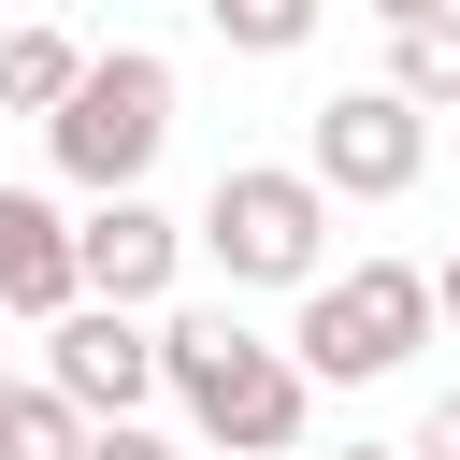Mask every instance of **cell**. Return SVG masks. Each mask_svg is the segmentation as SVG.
I'll use <instances>...</instances> for the list:
<instances>
[{"label": "cell", "instance_id": "15", "mask_svg": "<svg viewBox=\"0 0 460 460\" xmlns=\"http://www.w3.org/2000/svg\"><path fill=\"white\" fill-rule=\"evenodd\" d=\"M431 316H446V331H460V244H446V259H431Z\"/></svg>", "mask_w": 460, "mask_h": 460}, {"label": "cell", "instance_id": "6", "mask_svg": "<svg viewBox=\"0 0 460 460\" xmlns=\"http://www.w3.org/2000/svg\"><path fill=\"white\" fill-rule=\"evenodd\" d=\"M72 259H86V302L158 316V302L187 288V216H158L144 187H115V201H86V216H72Z\"/></svg>", "mask_w": 460, "mask_h": 460}, {"label": "cell", "instance_id": "11", "mask_svg": "<svg viewBox=\"0 0 460 460\" xmlns=\"http://www.w3.org/2000/svg\"><path fill=\"white\" fill-rule=\"evenodd\" d=\"M388 86H402L417 115H460V0L417 14V29H388Z\"/></svg>", "mask_w": 460, "mask_h": 460}, {"label": "cell", "instance_id": "3", "mask_svg": "<svg viewBox=\"0 0 460 460\" xmlns=\"http://www.w3.org/2000/svg\"><path fill=\"white\" fill-rule=\"evenodd\" d=\"M158 144H172V58H158V43H101V58L72 72V101L43 115V158H58L86 201L144 187Z\"/></svg>", "mask_w": 460, "mask_h": 460}, {"label": "cell", "instance_id": "1", "mask_svg": "<svg viewBox=\"0 0 460 460\" xmlns=\"http://www.w3.org/2000/svg\"><path fill=\"white\" fill-rule=\"evenodd\" d=\"M158 388L187 402V431L216 460H288L316 417V374L288 345H259L244 316H158Z\"/></svg>", "mask_w": 460, "mask_h": 460}, {"label": "cell", "instance_id": "10", "mask_svg": "<svg viewBox=\"0 0 460 460\" xmlns=\"http://www.w3.org/2000/svg\"><path fill=\"white\" fill-rule=\"evenodd\" d=\"M86 431H101V417H86L72 388H43V374L0 388V460H86Z\"/></svg>", "mask_w": 460, "mask_h": 460}, {"label": "cell", "instance_id": "12", "mask_svg": "<svg viewBox=\"0 0 460 460\" xmlns=\"http://www.w3.org/2000/svg\"><path fill=\"white\" fill-rule=\"evenodd\" d=\"M316 14H331V0H201V29H216L230 58H288V43H316Z\"/></svg>", "mask_w": 460, "mask_h": 460}, {"label": "cell", "instance_id": "2", "mask_svg": "<svg viewBox=\"0 0 460 460\" xmlns=\"http://www.w3.org/2000/svg\"><path fill=\"white\" fill-rule=\"evenodd\" d=\"M187 244L230 273V288H316L331 273V187L302 158H230L187 216Z\"/></svg>", "mask_w": 460, "mask_h": 460}, {"label": "cell", "instance_id": "9", "mask_svg": "<svg viewBox=\"0 0 460 460\" xmlns=\"http://www.w3.org/2000/svg\"><path fill=\"white\" fill-rule=\"evenodd\" d=\"M72 72H86V43H72V29H43V14H14V29H0V115H58V101H72Z\"/></svg>", "mask_w": 460, "mask_h": 460}, {"label": "cell", "instance_id": "14", "mask_svg": "<svg viewBox=\"0 0 460 460\" xmlns=\"http://www.w3.org/2000/svg\"><path fill=\"white\" fill-rule=\"evenodd\" d=\"M402 460H460V388H446V402L417 417V446H402Z\"/></svg>", "mask_w": 460, "mask_h": 460}, {"label": "cell", "instance_id": "19", "mask_svg": "<svg viewBox=\"0 0 460 460\" xmlns=\"http://www.w3.org/2000/svg\"><path fill=\"white\" fill-rule=\"evenodd\" d=\"M14 14H29V0H14Z\"/></svg>", "mask_w": 460, "mask_h": 460}, {"label": "cell", "instance_id": "8", "mask_svg": "<svg viewBox=\"0 0 460 460\" xmlns=\"http://www.w3.org/2000/svg\"><path fill=\"white\" fill-rule=\"evenodd\" d=\"M72 302H86V259H72V216H58L43 187H0V316L58 331Z\"/></svg>", "mask_w": 460, "mask_h": 460}, {"label": "cell", "instance_id": "17", "mask_svg": "<svg viewBox=\"0 0 460 460\" xmlns=\"http://www.w3.org/2000/svg\"><path fill=\"white\" fill-rule=\"evenodd\" d=\"M345 460H402V446H345Z\"/></svg>", "mask_w": 460, "mask_h": 460}, {"label": "cell", "instance_id": "13", "mask_svg": "<svg viewBox=\"0 0 460 460\" xmlns=\"http://www.w3.org/2000/svg\"><path fill=\"white\" fill-rule=\"evenodd\" d=\"M86 460H172V431H144V417H101V431H86Z\"/></svg>", "mask_w": 460, "mask_h": 460}, {"label": "cell", "instance_id": "7", "mask_svg": "<svg viewBox=\"0 0 460 460\" xmlns=\"http://www.w3.org/2000/svg\"><path fill=\"white\" fill-rule=\"evenodd\" d=\"M43 388H72L86 417H144V388H158V316H129V302H72V316L43 331Z\"/></svg>", "mask_w": 460, "mask_h": 460}, {"label": "cell", "instance_id": "16", "mask_svg": "<svg viewBox=\"0 0 460 460\" xmlns=\"http://www.w3.org/2000/svg\"><path fill=\"white\" fill-rule=\"evenodd\" d=\"M374 14H388V29H417V14H446V0H374Z\"/></svg>", "mask_w": 460, "mask_h": 460}, {"label": "cell", "instance_id": "18", "mask_svg": "<svg viewBox=\"0 0 460 460\" xmlns=\"http://www.w3.org/2000/svg\"><path fill=\"white\" fill-rule=\"evenodd\" d=\"M0 388H14V374H0Z\"/></svg>", "mask_w": 460, "mask_h": 460}, {"label": "cell", "instance_id": "5", "mask_svg": "<svg viewBox=\"0 0 460 460\" xmlns=\"http://www.w3.org/2000/svg\"><path fill=\"white\" fill-rule=\"evenodd\" d=\"M302 172L331 187V201H402L417 172H431V115L374 72V86H331L316 115H302Z\"/></svg>", "mask_w": 460, "mask_h": 460}, {"label": "cell", "instance_id": "4", "mask_svg": "<svg viewBox=\"0 0 460 460\" xmlns=\"http://www.w3.org/2000/svg\"><path fill=\"white\" fill-rule=\"evenodd\" d=\"M431 331H446V316H431V273H417V259H345V273L302 288L288 359H302L316 388H374V374H402Z\"/></svg>", "mask_w": 460, "mask_h": 460}]
</instances>
